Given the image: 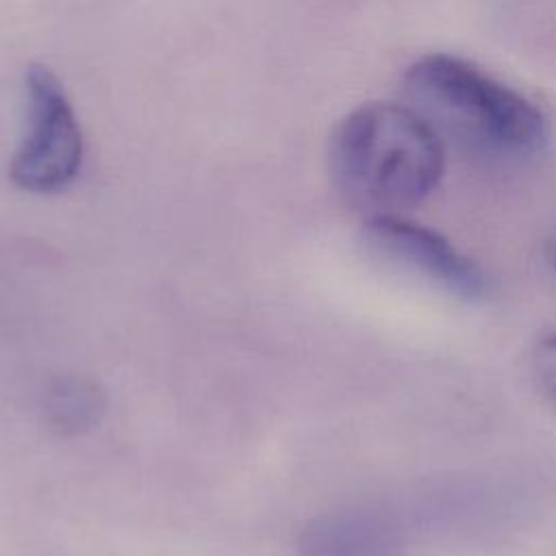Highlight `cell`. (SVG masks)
Here are the masks:
<instances>
[{"label":"cell","instance_id":"4","mask_svg":"<svg viewBox=\"0 0 556 556\" xmlns=\"http://www.w3.org/2000/svg\"><path fill=\"white\" fill-rule=\"evenodd\" d=\"M367 248L382 261L413 271L434 287L473 302L489 295V276L443 235L402 215L367 217L363 224Z\"/></svg>","mask_w":556,"mask_h":556},{"label":"cell","instance_id":"5","mask_svg":"<svg viewBox=\"0 0 556 556\" xmlns=\"http://www.w3.org/2000/svg\"><path fill=\"white\" fill-rule=\"evenodd\" d=\"M397 526L374 510H341L313 519L300 534L302 556H397Z\"/></svg>","mask_w":556,"mask_h":556},{"label":"cell","instance_id":"3","mask_svg":"<svg viewBox=\"0 0 556 556\" xmlns=\"http://www.w3.org/2000/svg\"><path fill=\"white\" fill-rule=\"evenodd\" d=\"M28 132L13 161L11 178L20 189L50 193L67 187L83 161V135L59 78L46 65L26 72Z\"/></svg>","mask_w":556,"mask_h":556},{"label":"cell","instance_id":"6","mask_svg":"<svg viewBox=\"0 0 556 556\" xmlns=\"http://www.w3.org/2000/svg\"><path fill=\"white\" fill-rule=\"evenodd\" d=\"M104 410V395L96 382L80 376H65L52 382L43 400L50 428L61 434L85 432L98 424Z\"/></svg>","mask_w":556,"mask_h":556},{"label":"cell","instance_id":"2","mask_svg":"<svg viewBox=\"0 0 556 556\" xmlns=\"http://www.w3.org/2000/svg\"><path fill=\"white\" fill-rule=\"evenodd\" d=\"M404 93L439 137L480 156L521 161L549 141V122L532 100L452 54L417 59Z\"/></svg>","mask_w":556,"mask_h":556},{"label":"cell","instance_id":"7","mask_svg":"<svg viewBox=\"0 0 556 556\" xmlns=\"http://www.w3.org/2000/svg\"><path fill=\"white\" fill-rule=\"evenodd\" d=\"M532 367L543 391L556 400V334L545 337L536 345L532 356Z\"/></svg>","mask_w":556,"mask_h":556},{"label":"cell","instance_id":"8","mask_svg":"<svg viewBox=\"0 0 556 556\" xmlns=\"http://www.w3.org/2000/svg\"><path fill=\"white\" fill-rule=\"evenodd\" d=\"M547 258H549L552 269L556 271V226H554V230H552V235L547 239Z\"/></svg>","mask_w":556,"mask_h":556},{"label":"cell","instance_id":"1","mask_svg":"<svg viewBox=\"0 0 556 556\" xmlns=\"http://www.w3.org/2000/svg\"><path fill=\"white\" fill-rule=\"evenodd\" d=\"M328 163L343 200L365 217L402 215L439 185L445 150L415 109L369 102L337 124Z\"/></svg>","mask_w":556,"mask_h":556}]
</instances>
